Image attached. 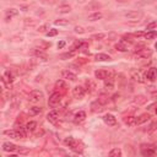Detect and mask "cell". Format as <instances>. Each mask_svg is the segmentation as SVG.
Wrapping results in <instances>:
<instances>
[{
	"instance_id": "60d3db41",
	"label": "cell",
	"mask_w": 157,
	"mask_h": 157,
	"mask_svg": "<svg viewBox=\"0 0 157 157\" xmlns=\"http://www.w3.org/2000/svg\"><path fill=\"white\" fill-rule=\"evenodd\" d=\"M74 31H75L76 33H80V35H82V33H85V32H86V29H85L82 26H75Z\"/></svg>"
},
{
	"instance_id": "74e56055",
	"label": "cell",
	"mask_w": 157,
	"mask_h": 157,
	"mask_svg": "<svg viewBox=\"0 0 157 157\" xmlns=\"http://www.w3.org/2000/svg\"><path fill=\"white\" fill-rule=\"evenodd\" d=\"M54 23H55V25H59V26H68V25H70V21H69V20H65V19H59V20H57Z\"/></svg>"
},
{
	"instance_id": "8d00e7d4",
	"label": "cell",
	"mask_w": 157,
	"mask_h": 157,
	"mask_svg": "<svg viewBox=\"0 0 157 157\" xmlns=\"http://www.w3.org/2000/svg\"><path fill=\"white\" fill-rule=\"evenodd\" d=\"M17 14H19V11H17L16 9H8V10H6V16H8V17L16 16Z\"/></svg>"
},
{
	"instance_id": "7c38bea8",
	"label": "cell",
	"mask_w": 157,
	"mask_h": 157,
	"mask_svg": "<svg viewBox=\"0 0 157 157\" xmlns=\"http://www.w3.org/2000/svg\"><path fill=\"white\" fill-rule=\"evenodd\" d=\"M146 78L149 81H155L157 78V69L156 68H150L146 72Z\"/></svg>"
},
{
	"instance_id": "f6af8a7d",
	"label": "cell",
	"mask_w": 157,
	"mask_h": 157,
	"mask_svg": "<svg viewBox=\"0 0 157 157\" xmlns=\"http://www.w3.org/2000/svg\"><path fill=\"white\" fill-rule=\"evenodd\" d=\"M42 4H45V5H53L55 4V0H41Z\"/></svg>"
},
{
	"instance_id": "1f68e13d",
	"label": "cell",
	"mask_w": 157,
	"mask_h": 157,
	"mask_svg": "<svg viewBox=\"0 0 157 157\" xmlns=\"http://www.w3.org/2000/svg\"><path fill=\"white\" fill-rule=\"evenodd\" d=\"M97 101L104 106V104H107V103H108L109 97H108V95H106V93H101V95L98 96V100H97Z\"/></svg>"
},
{
	"instance_id": "e575fe53",
	"label": "cell",
	"mask_w": 157,
	"mask_h": 157,
	"mask_svg": "<svg viewBox=\"0 0 157 157\" xmlns=\"http://www.w3.org/2000/svg\"><path fill=\"white\" fill-rule=\"evenodd\" d=\"M146 101H147V98L145 97V96H136L135 97V100H134V102L136 103V104H144V103H146Z\"/></svg>"
},
{
	"instance_id": "11a10c76",
	"label": "cell",
	"mask_w": 157,
	"mask_h": 157,
	"mask_svg": "<svg viewBox=\"0 0 157 157\" xmlns=\"http://www.w3.org/2000/svg\"><path fill=\"white\" fill-rule=\"evenodd\" d=\"M77 2H80V3H82V2H85V0H77Z\"/></svg>"
},
{
	"instance_id": "9a60e30c",
	"label": "cell",
	"mask_w": 157,
	"mask_h": 157,
	"mask_svg": "<svg viewBox=\"0 0 157 157\" xmlns=\"http://www.w3.org/2000/svg\"><path fill=\"white\" fill-rule=\"evenodd\" d=\"M59 119V113L57 111H52L47 114V120L51 122V123H57Z\"/></svg>"
},
{
	"instance_id": "b9f144b4",
	"label": "cell",
	"mask_w": 157,
	"mask_h": 157,
	"mask_svg": "<svg viewBox=\"0 0 157 157\" xmlns=\"http://www.w3.org/2000/svg\"><path fill=\"white\" fill-rule=\"evenodd\" d=\"M133 37H134L133 35H124L122 38H123L124 42H129V43H131V42H133Z\"/></svg>"
},
{
	"instance_id": "3957f363",
	"label": "cell",
	"mask_w": 157,
	"mask_h": 157,
	"mask_svg": "<svg viewBox=\"0 0 157 157\" xmlns=\"http://www.w3.org/2000/svg\"><path fill=\"white\" fill-rule=\"evenodd\" d=\"M60 101H61V95L59 92H54V93H52L49 100H48V104H49V107L55 108L57 106H59Z\"/></svg>"
},
{
	"instance_id": "f1b7e54d",
	"label": "cell",
	"mask_w": 157,
	"mask_h": 157,
	"mask_svg": "<svg viewBox=\"0 0 157 157\" xmlns=\"http://www.w3.org/2000/svg\"><path fill=\"white\" fill-rule=\"evenodd\" d=\"M70 11H71V6H70V5H66V4L60 5V6L58 8V12H59V14H69Z\"/></svg>"
},
{
	"instance_id": "4fadbf2b",
	"label": "cell",
	"mask_w": 157,
	"mask_h": 157,
	"mask_svg": "<svg viewBox=\"0 0 157 157\" xmlns=\"http://www.w3.org/2000/svg\"><path fill=\"white\" fill-rule=\"evenodd\" d=\"M91 111L93 113H100L103 111V104L100 103L98 101H95V102H92L91 103Z\"/></svg>"
},
{
	"instance_id": "83f0119b",
	"label": "cell",
	"mask_w": 157,
	"mask_h": 157,
	"mask_svg": "<svg viewBox=\"0 0 157 157\" xmlns=\"http://www.w3.org/2000/svg\"><path fill=\"white\" fill-rule=\"evenodd\" d=\"M95 60L96 61H109L111 60V57L107 54H103V53H98V54H96Z\"/></svg>"
},
{
	"instance_id": "f35d334b",
	"label": "cell",
	"mask_w": 157,
	"mask_h": 157,
	"mask_svg": "<svg viewBox=\"0 0 157 157\" xmlns=\"http://www.w3.org/2000/svg\"><path fill=\"white\" fill-rule=\"evenodd\" d=\"M55 87H57V88L65 90V88H66V84L64 82V80H58V81L55 82Z\"/></svg>"
},
{
	"instance_id": "ba28073f",
	"label": "cell",
	"mask_w": 157,
	"mask_h": 157,
	"mask_svg": "<svg viewBox=\"0 0 157 157\" xmlns=\"http://www.w3.org/2000/svg\"><path fill=\"white\" fill-rule=\"evenodd\" d=\"M61 76H63V78L69 80V81H76L77 80V76L74 72H71L70 70H64V71L61 72Z\"/></svg>"
},
{
	"instance_id": "e0dca14e",
	"label": "cell",
	"mask_w": 157,
	"mask_h": 157,
	"mask_svg": "<svg viewBox=\"0 0 157 157\" xmlns=\"http://www.w3.org/2000/svg\"><path fill=\"white\" fill-rule=\"evenodd\" d=\"M135 54H136V57H139V58H141V59H146V58L151 57L152 51H150L149 48H145V49H143V51H140V52L135 53Z\"/></svg>"
},
{
	"instance_id": "681fc988",
	"label": "cell",
	"mask_w": 157,
	"mask_h": 157,
	"mask_svg": "<svg viewBox=\"0 0 157 157\" xmlns=\"http://www.w3.org/2000/svg\"><path fill=\"white\" fill-rule=\"evenodd\" d=\"M64 47H65V42H64V41H61V42H59V43H58V48H59V49L64 48Z\"/></svg>"
},
{
	"instance_id": "c3c4849f",
	"label": "cell",
	"mask_w": 157,
	"mask_h": 157,
	"mask_svg": "<svg viewBox=\"0 0 157 157\" xmlns=\"http://www.w3.org/2000/svg\"><path fill=\"white\" fill-rule=\"evenodd\" d=\"M19 153H22V155H26V153H28V150L27 149H19Z\"/></svg>"
},
{
	"instance_id": "484cf974",
	"label": "cell",
	"mask_w": 157,
	"mask_h": 157,
	"mask_svg": "<svg viewBox=\"0 0 157 157\" xmlns=\"http://www.w3.org/2000/svg\"><path fill=\"white\" fill-rule=\"evenodd\" d=\"M102 8V4L101 3H98V2H92V3H90L85 9L86 10H100Z\"/></svg>"
},
{
	"instance_id": "816d5d0a",
	"label": "cell",
	"mask_w": 157,
	"mask_h": 157,
	"mask_svg": "<svg viewBox=\"0 0 157 157\" xmlns=\"http://www.w3.org/2000/svg\"><path fill=\"white\" fill-rule=\"evenodd\" d=\"M85 63H87L86 59H80V60H77V64H85Z\"/></svg>"
},
{
	"instance_id": "5b68a950",
	"label": "cell",
	"mask_w": 157,
	"mask_h": 157,
	"mask_svg": "<svg viewBox=\"0 0 157 157\" xmlns=\"http://www.w3.org/2000/svg\"><path fill=\"white\" fill-rule=\"evenodd\" d=\"M85 93H86V91H85V88L82 86H75L72 88V96L75 98H77V100L84 98L85 97Z\"/></svg>"
},
{
	"instance_id": "52a82bcc",
	"label": "cell",
	"mask_w": 157,
	"mask_h": 157,
	"mask_svg": "<svg viewBox=\"0 0 157 157\" xmlns=\"http://www.w3.org/2000/svg\"><path fill=\"white\" fill-rule=\"evenodd\" d=\"M103 122L108 125V127H114V125L117 124V119H115V117L113 115V114H106L104 117H103Z\"/></svg>"
},
{
	"instance_id": "6da1fadb",
	"label": "cell",
	"mask_w": 157,
	"mask_h": 157,
	"mask_svg": "<svg viewBox=\"0 0 157 157\" xmlns=\"http://www.w3.org/2000/svg\"><path fill=\"white\" fill-rule=\"evenodd\" d=\"M64 145L65 146H69L72 151L75 152H82L84 147H82V144L80 143V141H77L76 139H74L72 136H69L64 140Z\"/></svg>"
},
{
	"instance_id": "9c48e42d",
	"label": "cell",
	"mask_w": 157,
	"mask_h": 157,
	"mask_svg": "<svg viewBox=\"0 0 157 157\" xmlns=\"http://www.w3.org/2000/svg\"><path fill=\"white\" fill-rule=\"evenodd\" d=\"M44 49H42V48H33L32 51H31V54L32 55H35V57H37V58H39V59H43V60H47V54L43 52Z\"/></svg>"
},
{
	"instance_id": "7402d4cb",
	"label": "cell",
	"mask_w": 157,
	"mask_h": 157,
	"mask_svg": "<svg viewBox=\"0 0 157 157\" xmlns=\"http://www.w3.org/2000/svg\"><path fill=\"white\" fill-rule=\"evenodd\" d=\"M76 53H77V49H76V48H72L70 52H66V53H64V54H61V55H60V59H63V60L70 59V58L75 57V55H76Z\"/></svg>"
},
{
	"instance_id": "2e32d148",
	"label": "cell",
	"mask_w": 157,
	"mask_h": 157,
	"mask_svg": "<svg viewBox=\"0 0 157 157\" xmlns=\"http://www.w3.org/2000/svg\"><path fill=\"white\" fill-rule=\"evenodd\" d=\"M3 150H4L5 152H14V151H16V150H19V149H17L16 145L12 144V143H4V144H3Z\"/></svg>"
},
{
	"instance_id": "f546056e",
	"label": "cell",
	"mask_w": 157,
	"mask_h": 157,
	"mask_svg": "<svg viewBox=\"0 0 157 157\" xmlns=\"http://www.w3.org/2000/svg\"><path fill=\"white\" fill-rule=\"evenodd\" d=\"M23 25L25 27H35L37 25V20H33V19H25L23 20Z\"/></svg>"
},
{
	"instance_id": "bcb514c9",
	"label": "cell",
	"mask_w": 157,
	"mask_h": 157,
	"mask_svg": "<svg viewBox=\"0 0 157 157\" xmlns=\"http://www.w3.org/2000/svg\"><path fill=\"white\" fill-rule=\"evenodd\" d=\"M104 37H106L104 33H97V35H93V36H92L93 39H102V38H104Z\"/></svg>"
},
{
	"instance_id": "ffe728a7",
	"label": "cell",
	"mask_w": 157,
	"mask_h": 157,
	"mask_svg": "<svg viewBox=\"0 0 157 157\" xmlns=\"http://www.w3.org/2000/svg\"><path fill=\"white\" fill-rule=\"evenodd\" d=\"M104 87L107 90H113L114 88V78L112 76H108L104 80Z\"/></svg>"
},
{
	"instance_id": "603a6c76",
	"label": "cell",
	"mask_w": 157,
	"mask_h": 157,
	"mask_svg": "<svg viewBox=\"0 0 157 157\" xmlns=\"http://www.w3.org/2000/svg\"><path fill=\"white\" fill-rule=\"evenodd\" d=\"M3 81H5V82H8L9 85H11V82L14 81V75H12V72L10 71V70H8L4 75H3V78H2Z\"/></svg>"
},
{
	"instance_id": "4316f807",
	"label": "cell",
	"mask_w": 157,
	"mask_h": 157,
	"mask_svg": "<svg viewBox=\"0 0 157 157\" xmlns=\"http://www.w3.org/2000/svg\"><path fill=\"white\" fill-rule=\"evenodd\" d=\"M25 128H26V130L28 131V133H33L35 130H36V128H37V123L36 122H28L26 125H25Z\"/></svg>"
},
{
	"instance_id": "d6986e66",
	"label": "cell",
	"mask_w": 157,
	"mask_h": 157,
	"mask_svg": "<svg viewBox=\"0 0 157 157\" xmlns=\"http://www.w3.org/2000/svg\"><path fill=\"white\" fill-rule=\"evenodd\" d=\"M124 16L127 17V19H137V17L141 16V12L137 11V10H131V11L125 12V14H124Z\"/></svg>"
},
{
	"instance_id": "8992f818",
	"label": "cell",
	"mask_w": 157,
	"mask_h": 157,
	"mask_svg": "<svg viewBox=\"0 0 157 157\" xmlns=\"http://www.w3.org/2000/svg\"><path fill=\"white\" fill-rule=\"evenodd\" d=\"M130 77L133 78L134 81H137V82H140V84L145 82V80L143 78V76H141V74L137 71V69H131V70H130Z\"/></svg>"
},
{
	"instance_id": "f907efd6",
	"label": "cell",
	"mask_w": 157,
	"mask_h": 157,
	"mask_svg": "<svg viewBox=\"0 0 157 157\" xmlns=\"http://www.w3.org/2000/svg\"><path fill=\"white\" fill-rule=\"evenodd\" d=\"M143 35H144V33L141 32V31H139V32H134V33H133V36H134V37H141Z\"/></svg>"
},
{
	"instance_id": "7dc6e473",
	"label": "cell",
	"mask_w": 157,
	"mask_h": 157,
	"mask_svg": "<svg viewBox=\"0 0 157 157\" xmlns=\"http://www.w3.org/2000/svg\"><path fill=\"white\" fill-rule=\"evenodd\" d=\"M153 28H157V21H153L147 25V29H153Z\"/></svg>"
},
{
	"instance_id": "7a4b0ae2",
	"label": "cell",
	"mask_w": 157,
	"mask_h": 157,
	"mask_svg": "<svg viewBox=\"0 0 157 157\" xmlns=\"http://www.w3.org/2000/svg\"><path fill=\"white\" fill-rule=\"evenodd\" d=\"M43 97H44V93H43L42 91L35 90V91H32V92H31L29 95H28V101L32 102V103H37V102L42 101Z\"/></svg>"
},
{
	"instance_id": "f5cc1de1",
	"label": "cell",
	"mask_w": 157,
	"mask_h": 157,
	"mask_svg": "<svg viewBox=\"0 0 157 157\" xmlns=\"http://www.w3.org/2000/svg\"><path fill=\"white\" fill-rule=\"evenodd\" d=\"M117 2H118V3H127L128 0H117Z\"/></svg>"
},
{
	"instance_id": "7bdbcfd3",
	"label": "cell",
	"mask_w": 157,
	"mask_h": 157,
	"mask_svg": "<svg viewBox=\"0 0 157 157\" xmlns=\"http://www.w3.org/2000/svg\"><path fill=\"white\" fill-rule=\"evenodd\" d=\"M49 28V25L48 23H44V25H42V26H39V28H38V32H45V31L47 29H48Z\"/></svg>"
},
{
	"instance_id": "d6a6232c",
	"label": "cell",
	"mask_w": 157,
	"mask_h": 157,
	"mask_svg": "<svg viewBox=\"0 0 157 157\" xmlns=\"http://www.w3.org/2000/svg\"><path fill=\"white\" fill-rule=\"evenodd\" d=\"M41 112H42V108H41V107H31L29 111H28L29 115H37V114H39Z\"/></svg>"
},
{
	"instance_id": "ac0fdd59",
	"label": "cell",
	"mask_w": 157,
	"mask_h": 157,
	"mask_svg": "<svg viewBox=\"0 0 157 157\" xmlns=\"http://www.w3.org/2000/svg\"><path fill=\"white\" fill-rule=\"evenodd\" d=\"M150 118H151V115L147 114V113H144V114L139 115V117L136 118V125H141V124L146 123L147 120H150Z\"/></svg>"
},
{
	"instance_id": "30bf717a",
	"label": "cell",
	"mask_w": 157,
	"mask_h": 157,
	"mask_svg": "<svg viewBox=\"0 0 157 157\" xmlns=\"http://www.w3.org/2000/svg\"><path fill=\"white\" fill-rule=\"evenodd\" d=\"M95 76L96 78H98V80H106V78L109 76V72L104 69H98L95 71Z\"/></svg>"
},
{
	"instance_id": "db71d44e",
	"label": "cell",
	"mask_w": 157,
	"mask_h": 157,
	"mask_svg": "<svg viewBox=\"0 0 157 157\" xmlns=\"http://www.w3.org/2000/svg\"><path fill=\"white\" fill-rule=\"evenodd\" d=\"M27 9H28L27 6H22V10H23V11H27Z\"/></svg>"
},
{
	"instance_id": "836d02e7",
	"label": "cell",
	"mask_w": 157,
	"mask_h": 157,
	"mask_svg": "<svg viewBox=\"0 0 157 157\" xmlns=\"http://www.w3.org/2000/svg\"><path fill=\"white\" fill-rule=\"evenodd\" d=\"M145 39H155L157 37V31H149V32H146L145 35Z\"/></svg>"
},
{
	"instance_id": "d4e9b609",
	"label": "cell",
	"mask_w": 157,
	"mask_h": 157,
	"mask_svg": "<svg viewBox=\"0 0 157 157\" xmlns=\"http://www.w3.org/2000/svg\"><path fill=\"white\" fill-rule=\"evenodd\" d=\"M115 49H118L119 52H128V44L124 41H120L115 44Z\"/></svg>"
},
{
	"instance_id": "ee69618b",
	"label": "cell",
	"mask_w": 157,
	"mask_h": 157,
	"mask_svg": "<svg viewBox=\"0 0 157 157\" xmlns=\"http://www.w3.org/2000/svg\"><path fill=\"white\" fill-rule=\"evenodd\" d=\"M146 47L144 45V44H137V45H135V49H134V52L135 53H137V52H140V51H143V49H145Z\"/></svg>"
},
{
	"instance_id": "6f0895ef",
	"label": "cell",
	"mask_w": 157,
	"mask_h": 157,
	"mask_svg": "<svg viewBox=\"0 0 157 157\" xmlns=\"http://www.w3.org/2000/svg\"><path fill=\"white\" fill-rule=\"evenodd\" d=\"M156 114H157V108H156Z\"/></svg>"
},
{
	"instance_id": "cb8c5ba5",
	"label": "cell",
	"mask_w": 157,
	"mask_h": 157,
	"mask_svg": "<svg viewBox=\"0 0 157 157\" xmlns=\"http://www.w3.org/2000/svg\"><path fill=\"white\" fill-rule=\"evenodd\" d=\"M124 123L129 125V127H134V125H136V117H133V115H128L124 118Z\"/></svg>"
},
{
	"instance_id": "44dd1931",
	"label": "cell",
	"mask_w": 157,
	"mask_h": 157,
	"mask_svg": "<svg viewBox=\"0 0 157 157\" xmlns=\"http://www.w3.org/2000/svg\"><path fill=\"white\" fill-rule=\"evenodd\" d=\"M96 88H97V86H96V82L95 81H92V80H88L86 81V90H87V92H90V93H92V92H95L96 91Z\"/></svg>"
},
{
	"instance_id": "ab89813d",
	"label": "cell",
	"mask_w": 157,
	"mask_h": 157,
	"mask_svg": "<svg viewBox=\"0 0 157 157\" xmlns=\"http://www.w3.org/2000/svg\"><path fill=\"white\" fill-rule=\"evenodd\" d=\"M45 35H47V37H54V36H57L58 35V29H55V28H51L48 32H45Z\"/></svg>"
},
{
	"instance_id": "4dcf8cb0",
	"label": "cell",
	"mask_w": 157,
	"mask_h": 157,
	"mask_svg": "<svg viewBox=\"0 0 157 157\" xmlns=\"http://www.w3.org/2000/svg\"><path fill=\"white\" fill-rule=\"evenodd\" d=\"M103 17V15L101 12H95V14H92L88 16V21H98Z\"/></svg>"
},
{
	"instance_id": "9f6ffc18",
	"label": "cell",
	"mask_w": 157,
	"mask_h": 157,
	"mask_svg": "<svg viewBox=\"0 0 157 157\" xmlns=\"http://www.w3.org/2000/svg\"><path fill=\"white\" fill-rule=\"evenodd\" d=\"M155 48H156V49H157V43H156V44H155Z\"/></svg>"
},
{
	"instance_id": "5bb4252c",
	"label": "cell",
	"mask_w": 157,
	"mask_h": 157,
	"mask_svg": "<svg viewBox=\"0 0 157 157\" xmlns=\"http://www.w3.org/2000/svg\"><path fill=\"white\" fill-rule=\"evenodd\" d=\"M85 119H86V113H85L84 111H80V112H77V113L75 114V117H74V123H75V124H80V123H82Z\"/></svg>"
},
{
	"instance_id": "8fae6325",
	"label": "cell",
	"mask_w": 157,
	"mask_h": 157,
	"mask_svg": "<svg viewBox=\"0 0 157 157\" xmlns=\"http://www.w3.org/2000/svg\"><path fill=\"white\" fill-rule=\"evenodd\" d=\"M3 134L6 135V136H10L12 139H21L22 137V135L20 134V131L17 129H15V130H4Z\"/></svg>"
},
{
	"instance_id": "d590c367",
	"label": "cell",
	"mask_w": 157,
	"mask_h": 157,
	"mask_svg": "<svg viewBox=\"0 0 157 157\" xmlns=\"http://www.w3.org/2000/svg\"><path fill=\"white\" fill-rule=\"evenodd\" d=\"M109 156L111 157H120L122 150L120 149H113V150H111V152H109Z\"/></svg>"
},
{
	"instance_id": "277c9868",
	"label": "cell",
	"mask_w": 157,
	"mask_h": 157,
	"mask_svg": "<svg viewBox=\"0 0 157 157\" xmlns=\"http://www.w3.org/2000/svg\"><path fill=\"white\" fill-rule=\"evenodd\" d=\"M140 150H141V153L144 156H153L156 155V150L152 145H147V144H143L140 146Z\"/></svg>"
}]
</instances>
